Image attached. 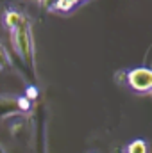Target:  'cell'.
Wrapping results in <instances>:
<instances>
[{
  "instance_id": "9c48e42d",
  "label": "cell",
  "mask_w": 152,
  "mask_h": 153,
  "mask_svg": "<svg viewBox=\"0 0 152 153\" xmlns=\"http://www.w3.org/2000/svg\"><path fill=\"white\" fill-rule=\"evenodd\" d=\"M0 153H5V152H4V148H2V146H0Z\"/></svg>"
},
{
  "instance_id": "3957f363",
  "label": "cell",
  "mask_w": 152,
  "mask_h": 153,
  "mask_svg": "<svg viewBox=\"0 0 152 153\" xmlns=\"http://www.w3.org/2000/svg\"><path fill=\"white\" fill-rule=\"evenodd\" d=\"M2 22H4L5 29H7L9 32H13V30H16L18 27H22V25H25L27 22H31V18H29L25 13L18 11L16 7L5 5L4 11H2Z\"/></svg>"
},
{
  "instance_id": "7a4b0ae2",
  "label": "cell",
  "mask_w": 152,
  "mask_h": 153,
  "mask_svg": "<svg viewBox=\"0 0 152 153\" xmlns=\"http://www.w3.org/2000/svg\"><path fill=\"white\" fill-rule=\"evenodd\" d=\"M123 82L136 93H149L152 94V70L150 68H132L123 71Z\"/></svg>"
},
{
  "instance_id": "ba28073f",
  "label": "cell",
  "mask_w": 152,
  "mask_h": 153,
  "mask_svg": "<svg viewBox=\"0 0 152 153\" xmlns=\"http://www.w3.org/2000/svg\"><path fill=\"white\" fill-rule=\"evenodd\" d=\"M25 98H27V100H31V102H32V100H36V98H38V89H36L34 85H29V87H27V91H25Z\"/></svg>"
},
{
  "instance_id": "8992f818",
  "label": "cell",
  "mask_w": 152,
  "mask_h": 153,
  "mask_svg": "<svg viewBox=\"0 0 152 153\" xmlns=\"http://www.w3.org/2000/svg\"><path fill=\"white\" fill-rule=\"evenodd\" d=\"M11 66H13V59H11V55L7 52V48L0 43V71L9 70Z\"/></svg>"
},
{
  "instance_id": "277c9868",
  "label": "cell",
  "mask_w": 152,
  "mask_h": 153,
  "mask_svg": "<svg viewBox=\"0 0 152 153\" xmlns=\"http://www.w3.org/2000/svg\"><path fill=\"white\" fill-rule=\"evenodd\" d=\"M82 2H88V0H54L52 9L57 11V13H68V11H72L75 5L82 4Z\"/></svg>"
},
{
  "instance_id": "6da1fadb",
  "label": "cell",
  "mask_w": 152,
  "mask_h": 153,
  "mask_svg": "<svg viewBox=\"0 0 152 153\" xmlns=\"http://www.w3.org/2000/svg\"><path fill=\"white\" fill-rule=\"evenodd\" d=\"M11 34V45L18 59L23 62V66L31 71L36 68V57H34V39H32V22H27L25 25L18 27Z\"/></svg>"
},
{
  "instance_id": "52a82bcc",
  "label": "cell",
  "mask_w": 152,
  "mask_h": 153,
  "mask_svg": "<svg viewBox=\"0 0 152 153\" xmlns=\"http://www.w3.org/2000/svg\"><path fill=\"white\" fill-rule=\"evenodd\" d=\"M16 100H18V109H20L22 112L31 111V100H27L25 96H20V98H16Z\"/></svg>"
},
{
  "instance_id": "5b68a950",
  "label": "cell",
  "mask_w": 152,
  "mask_h": 153,
  "mask_svg": "<svg viewBox=\"0 0 152 153\" xmlns=\"http://www.w3.org/2000/svg\"><path fill=\"white\" fill-rule=\"evenodd\" d=\"M125 153H150L149 152V143L143 139H134L127 144Z\"/></svg>"
}]
</instances>
